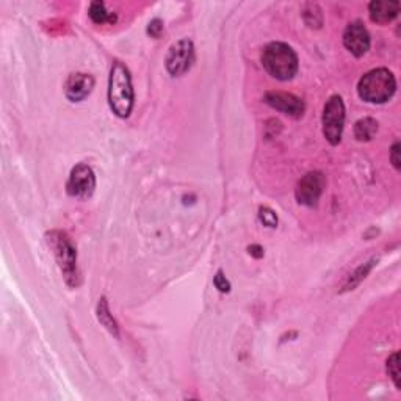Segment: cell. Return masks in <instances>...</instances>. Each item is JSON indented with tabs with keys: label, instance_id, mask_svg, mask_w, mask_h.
Masks as SVG:
<instances>
[{
	"label": "cell",
	"instance_id": "7402d4cb",
	"mask_svg": "<svg viewBox=\"0 0 401 401\" xmlns=\"http://www.w3.org/2000/svg\"><path fill=\"white\" fill-rule=\"evenodd\" d=\"M391 160L393 163V167L400 169V143H395L391 149Z\"/></svg>",
	"mask_w": 401,
	"mask_h": 401
},
{
	"label": "cell",
	"instance_id": "7a4b0ae2",
	"mask_svg": "<svg viewBox=\"0 0 401 401\" xmlns=\"http://www.w3.org/2000/svg\"><path fill=\"white\" fill-rule=\"evenodd\" d=\"M262 65L278 80H290L298 73V56L284 43H271L264 49Z\"/></svg>",
	"mask_w": 401,
	"mask_h": 401
},
{
	"label": "cell",
	"instance_id": "277c9868",
	"mask_svg": "<svg viewBox=\"0 0 401 401\" xmlns=\"http://www.w3.org/2000/svg\"><path fill=\"white\" fill-rule=\"evenodd\" d=\"M47 243L50 250L54 251V256L59 264L61 275L65 281L71 287L79 284V271H77V251L73 245L71 239L65 232L52 231L47 234Z\"/></svg>",
	"mask_w": 401,
	"mask_h": 401
},
{
	"label": "cell",
	"instance_id": "8fae6325",
	"mask_svg": "<svg viewBox=\"0 0 401 401\" xmlns=\"http://www.w3.org/2000/svg\"><path fill=\"white\" fill-rule=\"evenodd\" d=\"M94 88V79L90 74L75 73L71 74L66 80L65 94L71 102H82L90 96Z\"/></svg>",
	"mask_w": 401,
	"mask_h": 401
},
{
	"label": "cell",
	"instance_id": "4fadbf2b",
	"mask_svg": "<svg viewBox=\"0 0 401 401\" xmlns=\"http://www.w3.org/2000/svg\"><path fill=\"white\" fill-rule=\"evenodd\" d=\"M378 132V121L373 118H364L359 119L358 123L354 124V137L359 139V142H370L374 138Z\"/></svg>",
	"mask_w": 401,
	"mask_h": 401
},
{
	"label": "cell",
	"instance_id": "2e32d148",
	"mask_svg": "<svg viewBox=\"0 0 401 401\" xmlns=\"http://www.w3.org/2000/svg\"><path fill=\"white\" fill-rule=\"evenodd\" d=\"M303 17L305 24L309 25V27H321V22H323V17H321V10L318 8V5L315 3H308L304 5V10H303Z\"/></svg>",
	"mask_w": 401,
	"mask_h": 401
},
{
	"label": "cell",
	"instance_id": "ba28073f",
	"mask_svg": "<svg viewBox=\"0 0 401 401\" xmlns=\"http://www.w3.org/2000/svg\"><path fill=\"white\" fill-rule=\"evenodd\" d=\"M324 186H326V179H324L323 173H320V171L308 173L296 186L295 195L298 202L308 207L317 206V202L320 199L324 190Z\"/></svg>",
	"mask_w": 401,
	"mask_h": 401
},
{
	"label": "cell",
	"instance_id": "9a60e30c",
	"mask_svg": "<svg viewBox=\"0 0 401 401\" xmlns=\"http://www.w3.org/2000/svg\"><path fill=\"white\" fill-rule=\"evenodd\" d=\"M88 15H90L91 21L94 24H113L116 21V15H113V13H108L105 8V3L104 2H93L90 5V11H88Z\"/></svg>",
	"mask_w": 401,
	"mask_h": 401
},
{
	"label": "cell",
	"instance_id": "8992f818",
	"mask_svg": "<svg viewBox=\"0 0 401 401\" xmlns=\"http://www.w3.org/2000/svg\"><path fill=\"white\" fill-rule=\"evenodd\" d=\"M195 61V47L190 40H181L169 47L167 55V69L173 77H181L192 68Z\"/></svg>",
	"mask_w": 401,
	"mask_h": 401
},
{
	"label": "cell",
	"instance_id": "d6986e66",
	"mask_svg": "<svg viewBox=\"0 0 401 401\" xmlns=\"http://www.w3.org/2000/svg\"><path fill=\"white\" fill-rule=\"evenodd\" d=\"M259 220L264 222L266 227H276L278 225V216L268 207H260L259 209Z\"/></svg>",
	"mask_w": 401,
	"mask_h": 401
},
{
	"label": "cell",
	"instance_id": "ffe728a7",
	"mask_svg": "<svg viewBox=\"0 0 401 401\" xmlns=\"http://www.w3.org/2000/svg\"><path fill=\"white\" fill-rule=\"evenodd\" d=\"M213 284H215V287L221 292V294H229V292H231V282L227 281L225 273H222L221 270L215 275Z\"/></svg>",
	"mask_w": 401,
	"mask_h": 401
},
{
	"label": "cell",
	"instance_id": "52a82bcc",
	"mask_svg": "<svg viewBox=\"0 0 401 401\" xmlns=\"http://www.w3.org/2000/svg\"><path fill=\"white\" fill-rule=\"evenodd\" d=\"M96 188V176L93 169L85 163H80L71 171L69 181L66 183V192L74 198L86 199L94 193Z\"/></svg>",
	"mask_w": 401,
	"mask_h": 401
},
{
	"label": "cell",
	"instance_id": "5b68a950",
	"mask_svg": "<svg viewBox=\"0 0 401 401\" xmlns=\"http://www.w3.org/2000/svg\"><path fill=\"white\" fill-rule=\"evenodd\" d=\"M343 124H345V104L340 96H331L323 110V133L333 146L340 143Z\"/></svg>",
	"mask_w": 401,
	"mask_h": 401
},
{
	"label": "cell",
	"instance_id": "3957f363",
	"mask_svg": "<svg viewBox=\"0 0 401 401\" xmlns=\"http://www.w3.org/2000/svg\"><path fill=\"white\" fill-rule=\"evenodd\" d=\"M397 90V82L393 74L386 68L373 69L359 80V96L370 104H384Z\"/></svg>",
	"mask_w": 401,
	"mask_h": 401
},
{
	"label": "cell",
	"instance_id": "5bb4252c",
	"mask_svg": "<svg viewBox=\"0 0 401 401\" xmlns=\"http://www.w3.org/2000/svg\"><path fill=\"white\" fill-rule=\"evenodd\" d=\"M96 314H98V320L102 324V326H105L110 333L118 337L119 335V329H118V323L114 321V318L110 314V309H108V303H107V298L102 296L99 300L98 304V309H96Z\"/></svg>",
	"mask_w": 401,
	"mask_h": 401
},
{
	"label": "cell",
	"instance_id": "7c38bea8",
	"mask_svg": "<svg viewBox=\"0 0 401 401\" xmlns=\"http://www.w3.org/2000/svg\"><path fill=\"white\" fill-rule=\"evenodd\" d=\"M368 13H370V19L373 22L387 24L398 16L400 3L392 2V0H373L368 5Z\"/></svg>",
	"mask_w": 401,
	"mask_h": 401
},
{
	"label": "cell",
	"instance_id": "6da1fadb",
	"mask_svg": "<svg viewBox=\"0 0 401 401\" xmlns=\"http://www.w3.org/2000/svg\"><path fill=\"white\" fill-rule=\"evenodd\" d=\"M133 88L130 73L123 63L114 61L108 79V104L119 118H127L133 108Z\"/></svg>",
	"mask_w": 401,
	"mask_h": 401
},
{
	"label": "cell",
	"instance_id": "30bf717a",
	"mask_svg": "<svg viewBox=\"0 0 401 401\" xmlns=\"http://www.w3.org/2000/svg\"><path fill=\"white\" fill-rule=\"evenodd\" d=\"M265 102L275 110L282 112L289 116L300 118L304 113V102L296 98L295 94L282 93V91H270L265 94Z\"/></svg>",
	"mask_w": 401,
	"mask_h": 401
},
{
	"label": "cell",
	"instance_id": "44dd1931",
	"mask_svg": "<svg viewBox=\"0 0 401 401\" xmlns=\"http://www.w3.org/2000/svg\"><path fill=\"white\" fill-rule=\"evenodd\" d=\"M148 33L152 38H160V35L163 33V22L160 21V19H154V21L149 22Z\"/></svg>",
	"mask_w": 401,
	"mask_h": 401
},
{
	"label": "cell",
	"instance_id": "603a6c76",
	"mask_svg": "<svg viewBox=\"0 0 401 401\" xmlns=\"http://www.w3.org/2000/svg\"><path fill=\"white\" fill-rule=\"evenodd\" d=\"M248 251H250V254L252 257H256V259H260V257H264V250L260 248L259 245H252L248 248Z\"/></svg>",
	"mask_w": 401,
	"mask_h": 401
},
{
	"label": "cell",
	"instance_id": "e0dca14e",
	"mask_svg": "<svg viewBox=\"0 0 401 401\" xmlns=\"http://www.w3.org/2000/svg\"><path fill=\"white\" fill-rule=\"evenodd\" d=\"M374 262H377V260H370V262H367L365 265H362L361 268L354 273V275L348 279V284L345 285V290H353V287H356V285H358L362 279H365V276L368 275V273H370V270L373 268V265H374Z\"/></svg>",
	"mask_w": 401,
	"mask_h": 401
},
{
	"label": "cell",
	"instance_id": "9c48e42d",
	"mask_svg": "<svg viewBox=\"0 0 401 401\" xmlns=\"http://www.w3.org/2000/svg\"><path fill=\"white\" fill-rule=\"evenodd\" d=\"M343 44L354 56H364L370 49V35H368L364 24L356 21L347 27L343 33Z\"/></svg>",
	"mask_w": 401,
	"mask_h": 401
},
{
	"label": "cell",
	"instance_id": "ac0fdd59",
	"mask_svg": "<svg viewBox=\"0 0 401 401\" xmlns=\"http://www.w3.org/2000/svg\"><path fill=\"white\" fill-rule=\"evenodd\" d=\"M387 373L392 378L393 384H395L398 389L401 387L400 384V354L393 353L389 359H387Z\"/></svg>",
	"mask_w": 401,
	"mask_h": 401
}]
</instances>
